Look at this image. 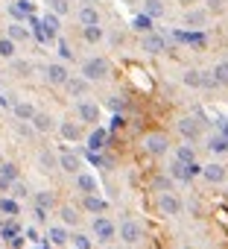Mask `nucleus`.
<instances>
[{"label":"nucleus","mask_w":228,"mask_h":249,"mask_svg":"<svg viewBox=\"0 0 228 249\" xmlns=\"http://www.w3.org/2000/svg\"><path fill=\"white\" fill-rule=\"evenodd\" d=\"M213 9H222V0H211V12Z\"/></svg>","instance_id":"nucleus-48"},{"label":"nucleus","mask_w":228,"mask_h":249,"mask_svg":"<svg viewBox=\"0 0 228 249\" xmlns=\"http://www.w3.org/2000/svg\"><path fill=\"white\" fill-rule=\"evenodd\" d=\"M91 234H94V240L108 246L114 237H117V226H114V220H108L105 214H97L94 223H91Z\"/></svg>","instance_id":"nucleus-2"},{"label":"nucleus","mask_w":228,"mask_h":249,"mask_svg":"<svg viewBox=\"0 0 228 249\" xmlns=\"http://www.w3.org/2000/svg\"><path fill=\"white\" fill-rule=\"evenodd\" d=\"M225 176H228V170H225V164H219V161H211V164L202 167V179L211 182V185H222Z\"/></svg>","instance_id":"nucleus-13"},{"label":"nucleus","mask_w":228,"mask_h":249,"mask_svg":"<svg viewBox=\"0 0 228 249\" xmlns=\"http://www.w3.org/2000/svg\"><path fill=\"white\" fill-rule=\"evenodd\" d=\"M211 76H213V82H216V85H228V59L216 62V65L211 68Z\"/></svg>","instance_id":"nucleus-32"},{"label":"nucleus","mask_w":228,"mask_h":249,"mask_svg":"<svg viewBox=\"0 0 228 249\" xmlns=\"http://www.w3.org/2000/svg\"><path fill=\"white\" fill-rule=\"evenodd\" d=\"M108 73H111V62L105 56H91L82 62V76L88 82H102V79H108Z\"/></svg>","instance_id":"nucleus-1"},{"label":"nucleus","mask_w":228,"mask_h":249,"mask_svg":"<svg viewBox=\"0 0 228 249\" xmlns=\"http://www.w3.org/2000/svg\"><path fill=\"white\" fill-rule=\"evenodd\" d=\"M59 56H62L65 62H70V59H73V50H70V44H67L65 38H59Z\"/></svg>","instance_id":"nucleus-43"},{"label":"nucleus","mask_w":228,"mask_h":249,"mask_svg":"<svg viewBox=\"0 0 228 249\" xmlns=\"http://www.w3.org/2000/svg\"><path fill=\"white\" fill-rule=\"evenodd\" d=\"M0 59H3V62L18 59V44H15L9 36H0Z\"/></svg>","instance_id":"nucleus-24"},{"label":"nucleus","mask_w":228,"mask_h":249,"mask_svg":"<svg viewBox=\"0 0 228 249\" xmlns=\"http://www.w3.org/2000/svg\"><path fill=\"white\" fill-rule=\"evenodd\" d=\"M35 205H41V208H53V205H56V196H53L50 191H38V194H35Z\"/></svg>","instance_id":"nucleus-39"},{"label":"nucleus","mask_w":228,"mask_h":249,"mask_svg":"<svg viewBox=\"0 0 228 249\" xmlns=\"http://www.w3.org/2000/svg\"><path fill=\"white\" fill-rule=\"evenodd\" d=\"M158 211L164 217H179L181 214V199L173 191H164V194H158Z\"/></svg>","instance_id":"nucleus-11"},{"label":"nucleus","mask_w":228,"mask_h":249,"mask_svg":"<svg viewBox=\"0 0 228 249\" xmlns=\"http://www.w3.org/2000/svg\"><path fill=\"white\" fill-rule=\"evenodd\" d=\"M6 36H9L15 44H21V41H30V30H27L21 21H12V24L6 27Z\"/></svg>","instance_id":"nucleus-25"},{"label":"nucleus","mask_w":228,"mask_h":249,"mask_svg":"<svg viewBox=\"0 0 228 249\" xmlns=\"http://www.w3.org/2000/svg\"><path fill=\"white\" fill-rule=\"evenodd\" d=\"M205 147H208L211 156H225L228 153V135H211Z\"/></svg>","instance_id":"nucleus-23"},{"label":"nucleus","mask_w":228,"mask_h":249,"mask_svg":"<svg viewBox=\"0 0 228 249\" xmlns=\"http://www.w3.org/2000/svg\"><path fill=\"white\" fill-rule=\"evenodd\" d=\"M33 217H35V223H47V208L35 205V208H33Z\"/></svg>","instance_id":"nucleus-45"},{"label":"nucleus","mask_w":228,"mask_h":249,"mask_svg":"<svg viewBox=\"0 0 228 249\" xmlns=\"http://www.w3.org/2000/svg\"><path fill=\"white\" fill-rule=\"evenodd\" d=\"M181 82H184L187 88H216L211 71H199V68H187V71L181 73Z\"/></svg>","instance_id":"nucleus-4"},{"label":"nucleus","mask_w":228,"mask_h":249,"mask_svg":"<svg viewBox=\"0 0 228 249\" xmlns=\"http://www.w3.org/2000/svg\"><path fill=\"white\" fill-rule=\"evenodd\" d=\"M117 237H120L126 246H135V243H141V237H144V226H141L138 220L126 217V220L117 226Z\"/></svg>","instance_id":"nucleus-5"},{"label":"nucleus","mask_w":228,"mask_h":249,"mask_svg":"<svg viewBox=\"0 0 228 249\" xmlns=\"http://www.w3.org/2000/svg\"><path fill=\"white\" fill-rule=\"evenodd\" d=\"M35 111H38V108H35L33 103H27V100H15V106H12L15 120H27V123H30V120L35 117Z\"/></svg>","instance_id":"nucleus-21"},{"label":"nucleus","mask_w":228,"mask_h":249,"mask_svg":"<svg viewBox=\"0 0 228 249\" xmlns=\"http://www.w3.org/2000/svg\"><path fill=\"white\" fill-rule=\"evenodd\" d=\"M47 240H50L53 246H65V243L70 240L67 226H50V229H47Z\"/></svg>","instance_id":"nucleus-26"},{"label":"nucleus","mask_w":228,"mask_h":249,"mask_svg":"<svg viewBox=\"0 0 228 249\" xmlns=\"http://www.w3.org/2000/svg\"><path fill=\"white\" fill-rule=\"evenodd\" d=\"M50 12L65 18V15H70V3H67V0H50Z\"/></svg>","instance_id":"nucleus-38"},{"label":"nucleus","mask_w":228,"mask_h":249,"mask_svg":"<svg viewBox=\"0 0 228 249\" xmlns=\"http://www.w3.org/2000/svg\"><path fill=\"white\" fill-rule=\"evenodd\" d=\"M141 50H144V53H149V56H161V53L167 50V38H164L161 33H155V30H152V33H147V36L141 38Z\"/></svg>","instance_id":"nucleus-10"},{"label":"nucleus","mask_w":228,"mask_h":249,"mask_svg":"<svg viewBox=\"0 0 228 249\" xmlns=\"http://www.w3.org/2000/svg\"><path fill=\"white\" fill-rule=\"evenodd\" d=\"M105 147H108V129L94 126V132L88 135V150H91V153H99V150H105Z\"/></svg>","instance_id":"nucleus-17"},{"label":"nucleus","mask_w":228,"mask_h":249,"mask_svg":"<svg viewBox=\"0 0 228 249\" xmlns=\"http://www.w3.org/2000/svg\"><path fill=\"white\" fill-rule=\"evenodd\" d=\"M44 79H47V85H62L65 88V82L70 79V71H67V65L65 62H50V65H44Z\"/></svg>","instance_id":"nucleus-7"},{"label":"nucleus","mask_w":228,"mask_h":249,"mask_svg":"<svg viewBox=\"0 0 228 249\" xmlns=\"http://www.w3.org/2000/svg\"><path fill=\"white\" fill-rule=\"evenodd\" d=\"M76 21H79L82 27H94V24H99V9L91 6V3H85V6L76 12Z\"/></svg>","instance_id":"nucleus-20"},{"label":"nucleus","mask_w":228,"mask_h":249,"mask_svg":"<svg viewBox=\"0 0 228 249\" xmlns=\"http://www.w3.org/2000/svg\"><path fill=\"white\" fill-rule=\"evenodd\" d=\"M59 135L65 138V141H79L82 138V126L76 120H62L59 123Z\"/></svg>","instance_id":"nucleus-19"},{"label":"nucleus","mask_w":228,"mask_h":249,"mask_svg":"<svg viewBox=\"0 0 228 249\" xmlns=\"http://www.w3.org/2000/svg\"><path fill=\"white\" fill-rule=\"evenodd\" d=\"M0 214H6V217H18L21 214V205L15 196H3L0 199Z\"/></svg>","instance_id":"nucleus-34"},{"label":"nucleus","mask_w":228,"mask_h":249,"mask_svg":"<svg viewBox=\"0 0 228 249\" xmlns=\"http://www.w3.org/2000/svg\"><path fill=\"white\" fill-rule=\"evenodd\" d=\"M12 194H15V199L30 196V191H27V185H24V182H12Z\"/></svg>","instance_id":"nucleus-44"},{"label":"nucleus","mask_w":228,"mask_h":249,"mask_svg":"<svg viewBox=\"0 0 228 249\" xmlns=\"http://www.w3.org/2000/svg\"><path fill=\"white\" fill-rule=\"evenodd\" d=\"M176 159H179L181 164H190V161H196V150L184 144V147H179V150H176Z\"/></svg>","instance_id":"nucleus-37"},{"label":"nucleus","mask_w":228,"mask_h":249,"mask_svg":"<svg viewBox=\"0 0 228 249\" xmlns=\"http://www.w3.org/2000/svg\"><path fill=\"white\" fill-rule=\"evenodd\" d=\"M108 108H114V111H120V108H123V100H120V97H111V100H108Z\"/></svg>","instance_id":"nucleus-46"},{"label":"nucleus","mask_w":228,"mask_h":249,"mask_svg":"<svg viewBox=\"0 0 228 249\" xmlns=\"http://www.w3.org/2000/svg\"><path fill=\"white\" fill-rule=\"evenodd\" d=\"M170 179H179V182H187V176H184V164L176 159L173 161V167H170Z\"/></svg>","instance_id":"nucleus-41"},{"label":"nucleus","mask_w":228,"mask_h":249,"mask_svg":"<svg viewBox=\"0 0 228 249\" xmlns=\"http://www.w3.org/2000/svg\"><path fill=\"white\" fill-rule=\"evenodd\" d=\"M152 188L161 191V194H164V191H173V179H170V176H155V179H152Z\"/></svg>","instance_id":"nucleus-40"},{"label":"nucleus","mask_w":228,"mask_h":249,"mask_svg":"<svg viewBox=\"0 0 228 249\" xmlns=\"http://www.w3.org/2000/svg\"><path fill=\"white\" fill-rule=\"evenodd\" d=\"M33 62L30 59H12V71H15V76H30L33 73Z\"/></svg>","instance_id":"nucleus-35"},{"label":"nucleus","mask_w":228,"mask_h":249,"mask_svg":"<svg viewBox=\"0 0 228 249\" xmlns=\"http://www.w3.org/2000/svg\"><path fill=\"white\" fill-rule=\"evenodd\" d=\"M27 237H30L33 243H38V240H41V237H38V229H27Z\"/></svg>","instance_id":"nucleus-47"},{"label":"nucleus","mask_w":228,"mask_h":249,"mask_svg":"<svg viewBox=\"0 0 228 249\" xmlns=\"http://www.w3.org/2000/svg\"><path fill=\"white\" fill-rule=\"evenodd\" d=\"M59 24H62V21H59V15H53V12H50V15H44V21H41L44 36H47V38H56V36H59V30H62Z\"/></svg>","instance_id":"nucleus-29"},{"label":"nucleus","mask_w":228,"mask_h":249,"mask_svg":"<svg viewBox=\"0 0 228 249\" xmlns=\"http://www.w3.org/2000/svg\"><path fill=\"white\" fill-rule=\"evenodd\" d=\"M82 208H85L88 214H105V211H108V202H105L99 194H88V196H82Z\"/></svg>","instance_id":"nucleus-18"},{"label":"nucleus","mask_w":228,"mask_h":249,"mask_svg":"<svg viewBox=\"0 0 228 249\" xmlns=\"http://www.w3.org/2000/svg\"><path fill=\"white\" fill-rule=\"evenodd\" d=\"M132 30H135V33H141V36L152 33V18H149V15H144V12H141V15H135V18H132Z\"/></svg>","instance_id":"nucleus-33"},{"label":"nucleus","mask_w":228,"mask_h":249,"mask_svg":"<svg viewBox=\"0 0 228 249\" xmlns=\"http://www.w3.org/2000/svg\"><path fill=\"white\" fill-rule=\"evenodd\" d=\"M141 12L144 15H149L152 21H158V18H164V12H167V6H164V0H141Z\"/></svg>","instance_id":"nucleus-22"},{"label":"nucleus","mask_w":228,"mask_h":249,"mask_svg":"<svg viewBox=\"0 0 228 249\" xmlns=\"http://www.w3.org/2000/svg\"><path fill=\"white\" fill-rule=\"evenodd\" d=\"M65 88H67V94H70V97H85V94H88V88H91V82H88L82 73H79V76H73V73H70V79L65 82Z\"/></svg>","instance_id":"nucleus-16"},{"label":"nucleus","mask_w":228,"mask_h":249,"mask_svg":"<svg viewBox=\"0 0 228 249\" xmlns=\"http://www.w3.org/2000/svg\"><path fill=\"white\" fill-rule=\"evenodd\" d=\"M59 217H62V226H79V211L73 208V205H62L59 208Z\"/></svg>","instance_id":"nucleus-31"},{"label":"nucleus","mask_w":228,"mask_h":249,"mask_svg":"<svg viewBox=\"0 0 228 249\" xmlns=\"http://www.w3.org/2000/svg\"><path fill=\"white\" fill-rule=\"evenodd\" d=\"M82 38H85L88 44H102V41H105V30H102L99 24H94V27H82Z\"/></svg>","instance_id":"nucleus-28"},{"label":"nucleus","mask_w":228,"mask_h":249,"mask_svg":"<svg viewBox=\"0 0 228 249\" xmlns=\"http://www.w3.org/2000/svg\"><path fill=\"white\" fill-rule=\"evenodd\" d=\"M12 182H18V167L12 161H6L0 167V188H12Z\"/></svg>","instance_id":"nucleus-27"},{"label":"nucleus","mask_w":228,"mask_h":249,"mask_svg":"<svg viewBox=\"0 0 228 249\" xmlns=\"http://www.w3.org/2000/svg\"><path fill=\"white\" fill-rule=\"evenodd\" d=\"M30 12H33V3H30V0H15V3L9 6V15H12L15 21H24Z\"/></svg>","instance_id":"nucleus-30"},{"label":"nucleus","mask_w":228,"mask_h":249,"mask_svg":"<svg viewBox=\"0 0 228 249\" xmlns=\"http://www.w3.org/2000/svg\"><path fill=\"white\" fill-rule=\"evenodd\" d=\"M179 135H181L187 144H196V141L202 138V120H199V117H193V114L179 117Z\"/></svg>","instance_id":"nucleus-3"},{"label":"nucleus","mask_w":228,"mask_h":249,"mask_svg":"<svg viewBox=\"0 0 228 249\" xmlns=\"http://www.w3.org/2000/svg\"><path fill=\"white\" fill-rule=\"evenodd\" d=\"M76 117H79L82 123H88V126H97V123H99V106L82 97V100L76 103Z\"/></svg>","instance_id":"nucleus-8"},{"label":"nucleus","mask_w":228,"mask_h":249,"mask_svg":"<svg viewBox=\"0 0 228 249\" xmlns=\"http://www.w3.org/2000/svg\"><path fill=\"white\" fill-rule=\"evenodd\" d=\"M38 164H41V170H53V167H59V156H53L50 150H41L38 153Z\"/></svg>","instance_id":"nucleus-36"},{"label":"nucleus","mask_w":228,"mask_h":249,"mask_svg":"<svg viewBox=\"0 0 228 249\" xmlns=\"http://www.w3.org/2000/svg\"><path fill=\"white\" fill-rule=\"evenodd\" d=\"M59 167H62L65 173L76 176V173H82V159H79L76 153H70V150H62V153H59Z\"/></svg>","instance_id":"nucleus-12"},{"label":"nucleus","mask_w":228,"mask_h":249,"mask_svg":"<svg viewBox=\"0 0 228 249\" xmlns=\"http://www.w3.org/2000/svg\"><path fill=\"white\" fill-rule=\"evenodd\" d=\"M144 150H147L152 159H161V156L170 153V138H167L164 132H149V135L144 138Z\"/></svg>","instance_id":"nucleus-6"},{"label":"nucleus","mask_w":228,"mask_h":249,"mask_svg":"<svg viewBox=\"0 0 228 249\" xmlns=\"http://www.w3.org/2000/svg\"><path fill=\"white\" fill-rule=\"evenodd\" d=\"M76 191L82 194V196H88V194H99V182H97V176H91V173H76Z\"/></svg>","instance_id":"nucleus-15"},{"label":"nucleus","mask_w":228,"mask_h":249,"mask_svg":"<svg viewBox=\"0 0 228 249\" xmlns=\"http://www.w3.org/2000/svg\"><path fill=\"white\" fill-rule=\"evenodd\" d=\"M30 123H33V129H35L38 135H50V132L56 129V120H53V114H47V111H35V117H33Z\"/></svg>","instance_id":"nucleus-14"},{"label":"nucleus","mask_w":228,"mask_h":249,"mask_svg":"<svg viewBox=\"0 0 228 249\" xmlns=\"http://www.w3.org/2000/svg\"><path fill=\"white\" fill-rule=\"evenodd\" d=\"M70 243H73L76 249H91V246H94V243H91L85 234H79V231H76V234H70Z\"/></svg>","instance_id":"nucleus-42"},{"label":"nucleus","mask_w":228,"mask_h":249,"mask_svg":"<svg viewBox=\"0 0 228 249\" xmlns=\"http://www.w3.org/2000/svg\"><path fill=\"white\" fill-rule=\"evenodd\" d=\"M208 21H211L208 6H193L184 12V27H190V30H202V27H208Z\"/></svg>","instance_id":"nucleus-9"}]
</instances>
